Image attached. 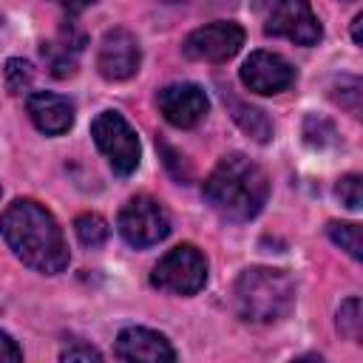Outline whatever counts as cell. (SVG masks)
Instances as JSON below:
<instances>
[{"instance_id":"6da1fadb","label":"cell","mask_w":363,"mask_h":363,"mask_svg":"<svg viewBox=\"0 0 363 363\" xmlns=\"http://www.w3.org/2000/svg\"><path fill=\"white\" fill-rule=\"evenodd\" d=\"M0 233L9 250L37 272L57 275L71 261L57 218L34 199H14L0 216Z\"/></svg>"},{"instance_id":"7a4b0ae2","label":"cell","mask_w":363,"mask_h":363,"mask_svg":"<svg viewBox=\"0 0 363 363\" xmlns=\"http://www.w3.org/2000/svg\"><path fill=\"white\" fill-rule=\"evenodd\" d=\"M204 201L227 221L255 218L269 199V179L244 153H227L204 179Z\"/></svg>"},{"instance_id":"3957f363","label":"cell","mask_w":363,"mask_h":363,"mask_svg":"<svg viewBox=\"0 0 363 363\" xmlns=\"http://www.w3.org/2000/svg\"><path fill=\"white\" fill-rule=\"evenodd\" d=\"M233 303L241 320L275 323L284 320L295 306V284L284 269L250 267L233 286Z\"/></svg>"},{"instance_id":"277c9868","label":"cell","mask_w":363,"mask_h":363,"mask_svg":"<svg viewBox=\"0 0 363 363\" xmlns=\"http://www.w3.org/2000/svg\"><path fill=\"white\" fill-rule=\"evenodd\" d=\"M150 284L170 295H196L207 284V258L193 244L173 247L150 272Z\"/></svg>"},{"instance_id":"5b68a950","label":"cell","mask_w":363,"mask_h":363,"mask_svg":"<svg viewBox=\"0 0 363 363\" xmlns=\"http://www.w3.org/2000/svg\"><path fill=\"white\" fill-rule=\"evenodd\" d=\"M91 136H94L96 147L108 156L111 167L119 176H128V173H133L139 167L142 147H139L136 130L125 122L122 113H116V111L96 113V119L91 122Z\"/></svg>"},{"instance_id":"8992f818","label":"cell","mask_w":363,"mask_h":363,"mask_svg":"<svg viewBox=\"0 0 363 363\" xmlns=\"http://www.w3.org/2000/svg\"><path fill=\"white\" fill-rule=\"evenodd\" d=\"M116 227H119L122 238L130 247L145 250V247H153V244H159V241L167 238V233H170V216H167V210L156 199H150V196H133L119 210Z\"/></svg>"},{"instance_id":"52a82bcc","label":"cell","mask_w":363,"mask_h":363,"mask_svg":"<svg viewBox=\"0 0 363 363\" xmlns=\"http://www.w3.org/2000/svg\"><path fill=\"white\" fill-rule=\"evenodd\" d=\"M264 31L272 37H286L295 45H315L323 34L309 0H267Z\"/></svg>"},{"instance_id":"ba28073f","label":"cell","mask_w":363,"mask_h":363,"mask_svg":"<svg viewBox=\"0 0 363 363\" xmlns=\"http://www.w3.org/2000/svg\"><path fill=\"white\" fill-rule=\"evenodd\" d=\"M244 45V28L233 20H216L196 31H190L182 43L187 60L199 62H227Z\"/></svg>"},{"instance_id":"9c48e42d","label":"cell","mask_w":363,"mask_h":363,"mask_svg":"<svg viewBox=\"0 0 363 363\" xmlns=\"http://www.w3.org/2000/svg\"><path fill=\"white\" fill-rule=\"evenodd\" d=\"M139 62H142V48H139V40L128 28L105 31L99 43V54H96V68L105 79L111 82L130 79L139 71Z\"/></svg>"},{"instance_id":"30bf717a","label":"cell","mask_w":363,"mask_h":363,"mask_svg":"<svg viewBox=\"0 0 363 363\" xmlns=\"http://www.w3.org/2000/svg\"><path fill=\"white\" fill-rule=\"evenodd\" d=\"M241 82L261 96H272L286 91L295 82V68L272 51H252L241 65Z\"/></svg>"},{"instance_id":"8fae6325","label":"cell","mask_w":363,"mask_h":363,"mask_svg":"<svg viewBox=\"0 0 363 363\" xmlns=\"http://www.w3.org/2000/svg\"><path fill=\"white\" fill-rule=\"evenodd\" d=\"M156 102H159L162 116L173 128H196L210 108L207 94L193 82H173V85L162 88Z\"/></svg>"},{"instance_id":"7c38bea8","label":"cell","mask_w":363,"mask_h":363,"mask_svg":"<svg viewBox=\"0 0 363 363\" xmlns=\"http://www.w3.org/2000/svg\"><path fill=\"white\" fill-rule=\"evenodd\" d=\"M116 357L122 360H145V363H170L176 360L173 346L164 335L145 326H125L116 335Z\"/></svg>"},{"instance_id":"4fadbf2b","label":"cell","mask_w":363,"mask_h":363,"mask_svg":"<svg viewBox=\"0 0 363 363\" xmlns=\"http://www.w3.org/2000/svg\"><path fill=\"white\" fill-rule=\"evenodd\" d=\"M26 111L31 116V122L37 125V130H43L45 136H60L74 125V105L51 91H37L28 94Z\"/></svg>"},{"instance_id":"5bb4252c","label":"cell","mask_w":363,"mask_h":363,"mask_svg":"<svg viewBox=\"0 0 363 363\" xmlns=\"http://www.w3.org/2000/svg\"><path fill=\"white\" fill-rule=\"evenodd\" d=\"M82 45H85L82 28H77L74 23H65L54 40L40 45V54H43V60L48 65V74L57 77V79L71 77L77 71V60H79Z\"/></svg>"},{"instance_id":"9a60e30c","label":"cell","mask_w":363,"mask_h":363,"mask_svg":"<svg viewBox=\"0 0 363 363\" xmlns=\"http://www.w3.org/2000/svg\"><path fill=\"white\" fill-rule=\"evenodd\" d=\"M224 105L230 108L233 119L238 122V128H241L247 136H252L255 142H269V136H272V122L267 119L264 111H258V108H252V105L235 99V96L227 94V91H224Z\"/></svg>"},{"instance_id":"2e32d148","label":"cell","mask_w":363,"mask_h":363,"mask_svg":"<svg viewBox=\"0 0 363 363\" xmlns=\"http://www.w3.org/2000/svg\"><path fill=\"white\" fill-rule=\"evenodd\" d=\"M74 233H77V238H79L85 247H91V250L102 247V244L108 241V235H111L108 221H105L102 216H96V213H82V216H77V218H74Z\"/></svg>"},{"instance_id":"e0dca14e","label":"cell","mask_w":363,"mask_h":363,"mask_svg":"<svg viewBox=\"0 0 363 363\" xmlns=\"http://www.w3.org/2000/svg\"><path fill=\"white\" fill-rule=\"evenodd\" d=\"M326 233H329V238H332L340 250H346L354 261L363 258V235H360V224H354V221H329Z\"/></svg>"},{"instance_id":"ac0fdd59","label":"cell","mask_w":363,"mask_h":363,"mask_svg":"<svg viewBox=\"0 0 363 363\" xmlns=\"http://www.w3.org/2000/svg\"><path fill=\"white\" fill-rule=\"evenodd\" d=\"M3 77H6V88H9L11 96L28 94L31 85H34V68H31L28 60H20V57H11V60L6 62Z\"/></svg>"},{"instance_id":"d6986e66","label":"cell","mask_w":363,"mask_h":363,"mask_svg":"<svg viewBox=\"0 0 363 363\" xmlns=\"http://www.w3.org/2000/svg\"><path fill=\"white\" fill-rule=\"evenodd\" d=\"M337 329L349 340H360L363 335V318H360V298H346L337 309Z\"/></svg>"},{"instance_id":"ffe728a7","label":"cell","mask_w":363,"mask_h":363,"mask_svg":"<svg viewBox=\"0 0 363 363\" xmlns=\"http://www.w3.org/2000/svg\"><path fill=\"white\" fill-rule=\"evenodd\" d=\"M332 99L340 102V108H346L349 113H360V79L357 77H340L332 85Z\"/></svg>"},{"instance_id":"44dd1931","label":"cell","mask_w":363,"mask_h":363,"mask_svg":"<svg viewBox=\"0 0 363 363\" xmlns=\"http://www.w3.org/2000/svg\"><path fill=\"white\" fill-rule=\"evenodd\" d=\"M303 139H306V145H312V147H323V145L335 142V125H332L329 119L318 116V113H309V116L303 119Z\"/></svg>"},{"instance_id":"7402d4cb","label":"cell","mask_w":363,"mask_h":363,"mask_svg":"<svg viewBox=\"0 0 363 363\" xmlns=\"http://www.w3.org/2000/svg\"><path fill=\"white\" fill-rule=\"evenodd\" d=\"M335 193H337V199H340L349 210H360V204H363V182H360L357 173H346V176H340Z\"/></svg>"},{"instance_id":"603a6c76","label":"cell","mask_w":363,"mask_h":363,"mask_svg":"<svg viewBox=\"0 0 363 363\" xmlns=\"http://www.w3.org/2000/svg\"><path fill=\"white\" fill-rule=\"evenodd\" d=\"M62 360H102V354L94 349V346H68L62 352Z\"/></svg>"},{"instance_id":"cb8c5ba5","label":"cell","mask_w":363,"mask_h":363,"mask_svg":"<svg viewBox=\"0 0 363 363\" xmlns=\"http://www.w3.org/2000/svg\"><path fill=\"white\" fill-rule=\"evenodd\" d=\"M20 357H23L20 346H17L6 332H0V363H3V360H20Z\"/></svg>"},{"instance_id":"d4e9b609","label":"cell","mask_w":363,"mask_h":363,"mask_svg":"<svg viewBox=\"0 0 363 363\" xmlns=\"http://www.w3.org/2000/svg\"><path fill=\"white\" fill-rule=\"evenodd\" d=\"M51 3H57V6L65 9L68 14H79V11H85L88 6H94L96 0H51Z\"/></svg>"},{"instance_id":"484cf974","label":"cell","mask_w":363,"mask_h":363,"mask_svg":"<svg viewBox=\"0 0 363 363\" xmlns=\"http://www.w3.org/2000/svg\"><path fill=\"white\" fill-rule=\"evenodd\" d=\"M352 40L357 45H363V14H354V20H352Z\"/></svg>"}]
</instances>
